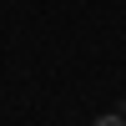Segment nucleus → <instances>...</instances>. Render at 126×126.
<instances>
[{
    "instance_id": "1",
    "label": "nucleus",
    "mask_w": 126,
    "mask_h": 126,
    "mask_svg": "<svg viewBox=\"0 0 126 126\" xmlns=\"http://www.w3.org/2000/svg\"><path fill=\"white\" fill-rule=\"evenodd\" d=\"M116 116H121V121H126V101H121V111H116Z\"/></svg>"
}]
</instances>
